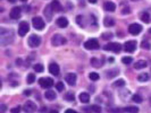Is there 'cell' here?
<instances>
[{
  "mask_svg": "<svg viewBox=\"0 0 151 113\" xmlns=\"http://www.w3.org/2000/svg\"><path fill=\"white\" fill-rule=\"evenodd\" d=\"M14 41V32L11 29H7L1 27L0 28V44L2 46L10 44Z\"/></svg>",
  "mask_w": 151,
  "mask_h": 113,
  "instance_id": "1",
  "label": "cell"
},
{
  "mask_svg": "<svg viewBox=\"0 0 151 113\" xmlns=\"http://www.w3.org/2000/svg\"><path fill=\"white\" fill-rule=\"evenodd\" d=\"M67 40L62 35V34H55L52 37H51V44L54 46H60V45H64L66 44Z\"/></svg>",
  "mask_w": 151,
  "mask_h": 113,
  "instance_id": "2",
  "label": "cell"
},
{
  "mask_svg": "<svg viewBox=\"0 0 151 113\" xmlns=\"http://www.w3.org/2000/svg\"><path fill=\"white\" fill-rule=\"evenodd\" d=\"M103 49H105L106 51H111V52L118 53V52H121V50H122V44H119V43H117V42H110V43L106 44V45L103 46Z\"/></svg>",
  "mask_w": 151,
  "mask_h": 113,
  "instance_id": "3",
  "label": "cell"
},
{
  "mask_svg": "<svg viewBox=\"0 0 151 113\" xmlns=\"http://www.w3.org/2000/svg\"><path fill=\"white\" fill-rule=\"evenodd\" d=\"M27 43H28V45H30L31 48H36V46L40 45V43H41V39H40V36L33 34V35H31V36L28 37Z\"/></svg>",
  "mask_w": 151,
  "mask_h": 113,
  "instance_id": "4",
  "label": "cell"
},
{
  "mask_svg": "<svg viewBox=\"0 0 151 113\" xmlns=\"http://www.w3.org/2000/svg\"><path fill=\"white\" fill-rule=\"evenodd\" d=\"M84 48L87 50H97L99 49V42L97 39H91L84 43Z\"/></svg>",
  "mask_w": 151,
  "mask_h": 113,
  "instance_id": "5",
  "label": "cell"
},
{
  "mask_svg": "<svg viewBox=\"0 0 151 113\" xmlns=\"http://www.w3.org/2000/svg\"><path fill=\"white\" fill-rule=\"evenodd\" d=\"M32 25L35 29H43L46 24H44V20L41 17H34L32 19Z\"/></svg>",
  "mask_w": 151,
  "mask_h": 113,
  "instance_id": "6",
  "label": "cell"
},
{
  "mask_svg": "<svg viewBox=\"0 0 151 113\" xmlns=\"http://www.w3.org/2000/svg\"><path fill=\"white\" fill-rule=\"evenodd\" d=\"M23 110L26 113H33L34 111H36V104L32 101H27L23 105Z\"/></svg>",
  "mask_w": 151,
  "mask_h": 113,
  "instance_id": "7",
  "label": "cell"
},
{
  "mask_svg": "<svg viewBox=\"0 0 151 113\" xmlns=\"http://www.w3.org/2000/svg\"><path fill=\"white\" fill-rule=\"evenodd\" d=\"M39 84L42 88H50L54 86V80L51 78H40Z\"/></svg>",
  "mask_w": 151,
  "mask_h": 113,
  "instance_id": "8",
  "label": "cell"
},
{
  "mask_svg": "<svg viewBox=\"0 0 151 113\" xmlns=\"http://www.w3.org/2000/svg\"><path fill=\"white\" fill-rule=\"evenodd\" d=\"M141 31H142V26H141L140 24H136V23L131 24L130 27H128V32H130L132 35H138V34L141 33Z\"/></svg>",
  "mask_w": 151,
  "mask_h": 113,
  "instance_id": "9",
  "label": "cell"
},
{
  "mask_svg": "<svg viewBox=\"0 0 151 113\" xmlns=\"http://www.w3.org/2000/svg\"><path fill=\"white\" fill-rule=\"evenodd\" d=\"M124 49H125L126 52H130V53L134 52L135 49H136V41H127V42H125Z\"/></svg>",
  "mask_w": 151,
  "mask_h": 113,
  "instance_id": "10",
  "label": "cell"
},
{
  "mask_svg": "<svg viewBox=\"0 0 151 113\" xmlns=\"http://www.w3.org/2000/svg\"><path fill=\"white\" fill-rule=\"evenodd\" d=\"M30 31V26L26 22H22L19 24V27H18V34L21 36H24L25 34H27V32Z\"/></svg>",
  "mask_w": 151,
  "mask_h": 113,
  "instance_id": "11",
  "label": "cell"
},
{
  "mask_svg": "<svg viewBox=\"0 0 151 113\" xmlns=\"http://www.w3.org/2000/svg\"><path fill=\"white\" fill-rule=\"evenodd\" d=\"M105 63V58L103 57H100V58H92L91 59V65L94 67V68H100L102 67Z\"/></svg>",
  "mask_w": 151,
  "mask_h": 113,
  "instance_id": "12",
  "label": "cell"
},
{
  "mask_svg": "<svg viewBox=\"0 0 151 113\" xmlns=\"http://www.w3.org/2000/svg\"><path fill=\"white\" fill-rule=\"evenodd\" d=\"M65 80H66V83H67L68 85H71V86H74V85L76 84L77 77H76L75 74H67V75L65 76Z\"/></svg>",
  "mask_w": 151,
  "mask_h": 113,
  "instance_id": "13",
  "label": "cell"
},
{
  "mask_svg": "<svg viewBox=\"0 0 151 113\" xmlns=\"http://www.w3.org/2000/svg\"><path fill=\"white\" fill-rule=\"evenodd\" d=\"M9 16H10V18H13V19H18V18L21 17V7H14V8L10 10Z\"/></svg>",
  "mask_w": 151,
  "mask_h": 113,
  "instance_id": "14",
  "label": "cell"
},
{
  "mask_svg": "<svg viewBox=\"0 0 151 113\" xmlns=\"http://www.w3.org/2000/svg\"><path fill=\"white\" fill-rule=\"evenodd\" d=\"M50 6H51L54 12H60V11L63 10V6L60 5V2H59L58 0H54V1L50 3Z\"/></svg>",
  "mask_w": 151,
  "mask_h": 113,
  "instance_id": "15",
  "label": "cell"
},
{
  "mask_svg": "<svg viewBox=\"0 0 151 113\" xmlns=\"http://www.w3.org/2000/svg\"><path fill=\"white\" fill-rule=\"evenodd\" d=\"M49 73H50L51 75L58 76V75H59V66H58L57 63H55V62L50 63V65H49Z\"/></svg>",
  "mask_w": 151,
  "mask_h": 113,
  "instance_id": "16",
  "label": "cell"
},
{
  "mask_svg": "<svg viewBox=\"0 0 151 113\" xmlns=\"http://www.w3.org/2000/svg\"><path fill=\"white\" fill-rule=\"evenodd\" d=\"M103 8H105L106 11H110V12H113V11L116 10V5H115L113 1H106L105 5H103Z\"/></svg>",
  "mask_w": 151,
  "mask_h": 113,
  "instance_id": "17",
  "label": "cell"
},
{
  "mask_svg": "<svg viewBox=\"0 0 151 113\" xmlns=\"http://www.w3.org/2000/svg\"><path fill=\"white\" fill-rule=\"evenodd\" d=\"M43 14H44L47 20H51V18H52V14H54V10H52V8H51L50 5H48V6L44 8Z\"/></svg>",
  "mask_w": 151,
  "mask_h": 113,
  "instance_id": "18",
  "label": "cell"
},
{
  "mask_svg": "<svg viewBox=\"0 0 151 113\" xmlns=\"http://www.w3.org/2000/svg\"><path fill=\"white\" fill-rule=\"evenodd\" d=\"M56 23H57V25H58L59 27L64 28V27H67V25H68V19H67L66 17H59V18L56 20Z\"/></svg>",
  "mask_w": 151,
  "mask_h": 113,
  "instance_id": "19",
  "label": "cell"
},
{
  "mask_svg": "<svg viewBox=\"0 0 151 113\" xmlns=\"http://www.w3.org/2000/svg\"><path fill=\"white\" fill-rule=\"evenodd\" d=\"M118 74H119V70H118L117 68H114V69H109V70H107V71H106L107 78H109V79H111V78L116 77V76H117Z\"/></svg>",
  "mask_w": 151,
  "mask_h": 113,
  "instance_id": "20",
  "label": "cell"
},
{
  "mask_svg": "<svg viewBox=\"0 0 151 113\" xmlns=\"http://www.w3.org/2000/svg\"><path fill=\"white\" fill-rule=\"evenodd\" d=\"M147 66H148V62H147L146 60H139V61H136V62H135L134 68H135L136 70H140V69L146 68Z\"/></svg>",
  "mask_w": 151,
  "mask_h": 113,
  "instance_id": "21",
  "label": "cell"
},
{
  "mask_svg": "<svg viewBox=\"0 0 151 113\" xmlns=\"http://www.w3.org/2000/svg\"><path fill=\"white\" fill-rule=\"evenodd\" d=\"M78 99H79V101H81L82 103H89V101H90V95H89V93L83 92V93L79 94Z\"/></svg>",
  "mask_w": 151,
  "mask_h": 113,
  "instance_id": "22",
  "label": "cell"
},
{
  "mask_svg": "<svg viewBox=\"0 0 151 113\" xmlns=\"http://www.w3.org/2000/svg\"><path fill=\"white\" fill-rule=\"evenodd\" d=\"M103 24H105L106 27H110V26H114V25H115V20H114V18H111V17H105Z\"/></svg>",
  "mask_w": 151,
  "mask_h": 113,
  "instance_id": "23",
  "label": "cell"
},
{
  "mask_svg": "<svg viewBox=\"0 0 151 113\" xmlns=\"http://www.w3.org/2000/svg\"><path fill=\"white\" fill-rule=\"evenodd\" d=\"M44 96H46L47 100H50V101H52V100H55V99L57 97V95H56V93H55L54 91H48V92H46V93H44Z\"/></svg>",
  "mask_w": 151,
  "mask_h": 113,
  "instance_id": "24",
  "label": "cell"
},
{
  "mask_svg": "<svg viewBox=\"0 0 151 113\" xmlns=\"http://www.w3.org/2000/svg\"><path fill=\"white\" fill-rule=\"evenodd\" d=\"M124 110L128 113H138L139 111H140L138 106H126Z\"/></svg>",
  "mask_w": 151,
  "mask_h": 113,
  "instance_id": "25",
  "label": "cell"
},
{
  "mask_svg": "<svg viewBox=\"0 0 151 113\" xmlns=\"http://www.w3.org/2000/svg\"><path fill=\"white\" fill-rule=\"evenodd\" d=\"M141 20L144 22L146 24L149 23V22H150V15H149V12H146V11H144V12L141 15Z\"/></svg>",
  "mask_w": 151,
  "mask_h": 113,
  "instance_id": "26",
  "label": "cell"
},
{
  "mask_svg": "<svg viewBox=\"0 0 151 113\" xmlns=\"http://www.w3.org/2000/svg\"><path fill=\"white\" fill-rule=\"evenodd\" d=\"M141 46H142V49H144V50H150L151 43L148 41V40H143L142 43H141Z\"/></svg>",
  "mask_w": 151,
  "mask_h": 113,
  "instance_id": "27",
  "label": "cell"
},
{
  "mask_svg": "<svg viewBox=\"0 0 151 113\" xmlns=\"http://www.w3.org/2000/svg\"><path fill=\"white\" fill-rule=\"evenodd\" d=\"M138 80L139 82H147V80H149V75L148 74H140L138 76Z\"/></svg>",
  "mask_w": 151,
  "mask_h": 113,
  "instance_id": "28",
  "label": "cell"
},
{
  "mask_svg": "<svg viewBox=\"0 0 151 113\" xmlns=\"http://www.w3.org/2000/svg\"><path fill=\"white\" fill-rule=\"evenodd\" d=\"M34 80H35V75H34V74H28V75H27V78H26L27 84H33Z\"/></svg>",
  "mask_w": 151,
  "mask_h": 113,
  "instance_id": "29",
  "label": "cell"
},
{
  "mask_svg": "<svg viewBox=\"0 0 151 113\" xmlns=\"http://www.w3.org/2000/svg\"><path fill=\"white\" fill-rule=\"evenodd\" d=\"M65 99H66L67 101H71V102H73V101L75 100V95H74V93H72V92H68V93H66V95H65Z\"/></svg>",
  "mask_w": 151,
  "mask_h": 113,
  "instance_id": "30",
  "label": "cell"
},
{
  "mask_svg": "<svg viewBox=\"0 0 151 113\" xmlns=\"http://www.w3.org/2000/svg\"><path fill=\"white\" fill-rule=\"evenodd\" d=\"M132 101L133 102H135V103H142V97H141V95H139V94H135V95H133L132 96Z\"/></svg>",
  "mask_w": 151,
  "mask_h": 113,
  "instance_id": "31",
  "label": "cell"
},
{
  "mask_svg": "<svg viewBox=\"0 0 151 113\" xmlns=\"http://www.w3.org/2000/svg\"><path fill=\"white\" fill-rule=\"evenodd\" d=\"M124 85H125V80L124 79H119V80H117V82H115L113 84L114 87H123Z\"/></svg>",
  "mask_w": 151,
  "mask_h": 113,
  "instance_id": "32",
  "label": "cell"
},
{
  "mask_svg": "<svg viewBox=\"0 0 151 113\" xmlns=\"http://www.w3.org/2000/svg\"><path fill=\"white\" fill-rule=\"evenodd\" d=\"M33 68H34V70H35L36 73H42V71H43V69H44V68H43V66H42L41 63H36V65H34V67H33Z\"/></svg>",
  "mask_w": 151,
  "mask_h": 113,
  "instance_id": "33",
  "label": "cell"
},
{
  "mask_svg": "<svg viewBox=\"0 0 151 113\" xmlns=\"http://www.w3.org/2000/svg\"><path fill=\"white\" fill-rule=\"evenodd\" d=\"M99 77H100V76H99L97 73H90V74H89V78H90L91 80H94V82H95V80L99 79Z\"/></svg>",
  "mask_w": 151,
  "mask_h": 113,
  "instance_id": "34",
  "label": "cell"
},
{
  "mask_svg": "<svg viewBox=\"0 0 151 113\" xmlns=\"http://www.w3.org/2000/svg\"><path fill=\"white\" fill-rule=\"evenodd\" d=\"M132 61H133L132 57H123V59H122V62L125 65H130Z\"/></svg>",
  "mask_w": 151,
  "mask_h": 113,
  "instance_id": "35",
  "label": "cell"
},
{
  "mask_svg": "<svg viewBox=\"0 0 151 113\" xmlns=\"http://www.w3.org/2000/svg\"><path fill=\"white\" fill-rule=\"evenodd\" d=\"M56 88H57V91H58V92H63V91L65 89V86H64V83H62V82L57 83V84H56Z\"/></svg>",
  "mask_w": 151,
  "mask_h": 113,
  "instance_id": "36",
  "label": "cell"
},
{
  "mask_svg": "<svg viewBox=\"0 0 151 113\" xmlns=\"http://www.w3.org/2000/svg\"><path fill=\"white\" fill-rule=\"evenodd\" d=\"M90 110L93 111V112H95V113L101 112V108H100L99 105H91V106H90Z\"/></svg>",
  "mask_w": 151,
  "mask_h": 113,
  "instance_id": "37",
  "label": "cell"
},
{
  "mask_svg": "<svg viewBox=\"0 0 151 113\" xmlns=\"http://www.w3.org/2000/svg\"><path fill=\"white\" fill-rule=\"evenodd\" d=\"M76 23H77L79 26H84V24H83V16L78 15V16L76 17Z\"/></svg>",
  "mask_w": 151,
  "mask_h": 113,
  "instance_id": "38",
  "label": "cell"
},
{
  "mask_svg": "<svg viewBox=\"0 0 151 113\" xmlns=\"http://www.w3.org/2000/svg\"><path fill=\"white\" fill-rule=\"evenodd\" d=\"M113 37V33H103L102 34V39L103 40H109Z\"/></svg>",
  "mask_w": 151,
  "mask_h": 113,
  "instance_id": "39",
  "label": "cell"
},
{
  "mask_svg": "<svg viewBox=\"0 0 151 113\" xmlns=\"http://www.w3.org/2000/svg\"><path fill=\"white\" fill-rule=\"evenodd\" d=\"M10 112H11V113H21V106L18 105V106H15V108H13V109L10 110Z\"/></svg>",
  "mask_w": 151,
  "mask_h": 113,
  "instance_id": "40",
  "label": "cell"
},
{
  "mask_svg": "<svg viewBox=\"0 0 151 113\" xmlns=\"http://www.w3.org/2000/svg\"><path fill=\"white\" fill-rule=\"evenodd\" d=\"M122 14H123V15L130 14V8H128V7H126V8H123V9H122Z\"/></svg>",
  "mask_w": 151,
  "mask_h": 113,
  "instance_id": "41",
  "label": "cell"
},
{
  "mask_svg": "<svg viewBox=\"0 0 151 113\" xmlns=\"http://www.w3.org/2000/svg\"><path fill=\"white\" fill-rule=\"evenodd\" d=\"M65 113H77V112L74 111V110H72V109H68V110H66V111H65Z\"/></svg>",
  "mask_w": 151,
  "mask_h": 113,
  "instance_id": "42",
  "label": "cell"
},
{
  "mask_svg": "<svg viewBox=\"0 0 151 113\" xmlns=\"http://www.w3.org/2000/svg\"><path fill=\"white\" fill-rule=\"evenodd\" d=\"M0 108H1V112H5V111H6V105L1 104V106H0Z\"/></svg>",
  "mask_w": 151,
  "mask_h": 113,
  "instance_id": "43",
  "label": "cell"
},
{
  "mask_svg": "<svg viewBox=\"0 0 151 113\" xmlns=\"http://www.w3.org/2000/svg\"><path fill=\"white\" fill-rule=\"evenodd\" d=\"M24 94H25L26 96H30V95H31V91H25Z\"/></svg>",
  "mask_w": 151,
  "mask_h": 113,
  "instance_id": "44",
  "label": "cell"
},
{
  "mask_svg": "<svg viewBox=\"0 0 151 113\" xmlns=\"http://www.w3.org/2000/svg\"><path fill=\"white\" fill-rule=\"evenodd\" d=\"M89 2H91V3H95L97 0H89Z\"/></svg>",
  "mask_w": 151,
  "mask_h": 113,
  "instance_id": "45",
  "label": "cell"
},
{
  "mask_svg": "<svg viewBox=\"0 0 151 113\" xmlns=\"http://www.w3.org/2000/svg\"><path fill=\"white\" fill-rule=\"evenodd\" d=\"M50 113H58V112H57V111H55V110H54V111H51V112H50Z\"/></svg>",
  "mask_w": 151,
  "mask_h": 113,
  "instance_id": "46",
  "label": "cell"
},
{
  "mask_svg": "<svg viewBox=\"0 0 151 113\" xmlns=\"http://www.w3.org/2000/svg\"><path fill=\"white\" fill-rule=\"evenodd\" d=\"M9 1H10V2H14V1H15V0H9Z\"/></svg>",
  "mask_w": 151,
  "mask_h": 113,
  "instance_id": "47",
  "label": "cell"
},
{
  "mask_svg": "<svg viewBox=\"0 0 151 113\" xmlns=\"http://www.w3.org/2000/svg\"><path fill=\"white\" fill-rule=\"evenodd\" d=\"M21 1H23V2H25V1H27V0H21Z\"/></svg>",
  "mask_w": 151,
  "mask_h": 113,
  "instance_id": "48",
  "label": "cell"
},
{
  "mask_svg": "<svg viewBox=\"0 0 151 113\" xmlns=\"http://www.w3.org/2000/svg\"><path fill=\"white\" fill-rule=\"evenodd\" d=\"M149 102H150V105H151V96H150V100H149Z\"/></svg>",
  "mask_w": 151,
  "mask_h": 113,
  "instance_id": "49",
  "label": "cell"
},
{
  "mask_svg": "<svg viewBox=\"0 0 151 113\" xmlns=\"http://www.w3.org/2000/svg\"><path fill=\"white\" fill-rule=\"evenodd\" d=\"M149 33H151V28H149Z\"/></svg>",
  "mask_w": 151,
  "mask_h": 113,
  "instance_id": "50",
  "label": "cell"
},
{
  "mask_svg": "<svg viewBox=\"0 0 151 113\" xmlns=\"http://www.w3.org/2000/svg\"><path fill=\"white\" fill-rule=\"evenodd\" d=\"M132 1H139V0H132Z\"/></svg>",
  "mask_w": 151,
  "mask_h": 113,
  "instance_id": "51",
  "label": "cell"
}]
</instances>
